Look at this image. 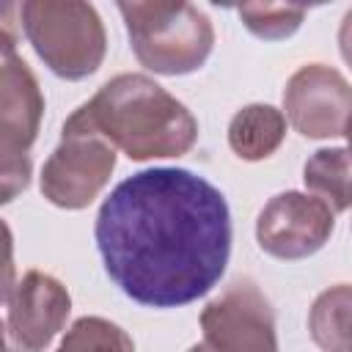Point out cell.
I'll return each mask as SVG.
<instances>
[{"instance_id": "16", "label": "cell", "mask_w": 352, "mask_h": 352, "mask_svg": "<svg viewBox=\"0 0 352 352\" xmlns=\"http://www.w3.org/2000/svg\"><path fill=\"white\" fill-rule=\"evenodd\" d=\"M338 50H341V58L352 66V8L344 14L341 28H338Z\"/></svg>"}, {"instance_id": "4", "label": "cell", "mask_w": 352, "mask_h": 352, "mask_svg": "<svg viewBox=\"0 0 352 352\" xmlns=\"http://www.w3.org/2000/svg\"><path fill=\"white\" fill-rule=\"evenodd\" d=\"M19 16L28 41L52 74L82 80L99 69L107 36L94 6L77 0H28L19 6Z\"/></svg>"}, {"instance_id": "9", "label": "cell", "mask_w": 352, "mask_h": 352, "mask_svg": "<svg viewBox=\"0 0 352 352\" xmlns=\"http://www.w3.org/2000/svg\"><path fill=\"white\" fill-rule=\"evenodd\" d=\"M283 110L289 124L305 138L344 135L352 116L349 82L324 63L297 69L283 88Z\"/></svg>"}, {"instance_id": "17", "label": "cell", "mask_w": 352, "mask_h": 352, "mask_svg": "<svg viewBox=\"0 0 352 352\" xmlns=\"http://www.w3.org/2000/svg\"><path fill=\"white\" fill-rule=\"evenodd\" d=\"M344 135H346V140H349V151H352V116H349V121H346V129H344Z\"/></svg>"}, {"instance_id": "15", "label": "cell", "mask_w": 352, "mask_h": 352, "mask_svg": "<svg viewBox=\"0 0 352 352\" xmlns=\"http://www.w3.org/2000/svg\"><path fill=\"white\" fill-rule=\"evenodd\" d=\"M239 19L245 22V28L267 41H278L292 36L300 22L305 19V8L302 6H239L236 8Z\"/></svg>"}, {"instance_id": "12", "label": "cell", "mask_w": 352, "mask_h": 352, "mask_svg": "<svg viewBox=\"0 0 352 352\" xmlns=\"http://www.w3.org/2000/svg\"><path fill=\"white\" fill-rule=\"evenodd\" d=\"M308 330L324 352H352V286L338 283L324 289L308 314Z\"/></svg>"}, {"instance_id": "7", "label": "cell", "mask_w": 352, "mask_h": 352, "mask_svg": "<svg viewBox=\"0 0 352 352\" xmlns=\"http://www.w3.org/2000/svg\"><path fill=\"white\" fill-rule=\"evenodd\" d=\"M333 228V209L322 198L289 190L264 204L256 220V239L264 253L283 261H297L322 250Z\"/></svg>"}, {"instance_id": "10", "label": "cell", "mask_w": 352, "mask_h": 352, "mask_svg": "<svg viewBox=\"0 0 352 352\" xmlns=\"http://www.w3.org/2000/svg\"><path fill=\"white\" fill-rule=\"evenodd\" d=\"M8 316L6 330L19 352H44L58 330L66 324L72 297L60 280L47 272L30 270L6 294Z\"/></svg>"}, {"instance_id": "6", "label": "cell", "mask_w": 352, "mask_h": 352, "mask_svg": "<svg viewBox=\"0 0 352 352\" xmlns=\"http://www.w3.org/2000/svg\"><path fill=\"white\" fill-rule=\"evenodd\" d=\"M201 330L190 352H278L272 305L250 278H236L201 311Z\"/></svg>"}, {"instance_id": "13", "label": "cell", "mask_w": 352, "mask_h": 352, "mask_svg": "<svg viewBox=\"0 0 352 352\" xmlns=\"http://www.w3.org/2000/svg\"><path fill=\"white\" fill-rule=\"evenodd\" d=\"M302 182L333 212L352 209V151L349 148L314 151L302 168Z\"/></svg>"}, {"instance_id": "2", "label": "cell", "mask_w": 352, "mask_h": 352, "mask_svg": "<svg viewBox=\"0 0 352 352\" xmlns=\"http://www.w3.org/2000/svg\"><path fill=\"white\" fill-rule=\"evenodd\" d=\"M63 135H96L143 162L187 154L198 138V121L146 74H118L66 118Z\"/></svg>"}, {"instance_id": "14", "label": "cell", "mask_w": 352, "mask_h": 352, "mask_svg": "<svg viewBox=\"0 0 352 352\" xmlns=\"http://www.w3.org/2000/svg\"><path fill=\"white\" fill-rule=\"evenodd\" d=\"M55 352H135V344L126 330H121L110 319L82 316L66 330Z\"/></svg>"}, {"instance_id": "5", "label": "cell", "mask_w": 352, "mask_h": 352, "mask_svg": "<svg viewBox=\"0 0 352 352\" xmlns=\"http://www.w3.org/2000/svg\"><path fill=\"white\" fill-rule=\"evenodd\" d=\"M44 96L28 63L14 52V41L3 33L0 66V160H3V201L8 204L30 182V146L38 135Z\"/></svg>"}, {"instance_id": "1", "label": "cell", "mask_w": 352, "mask_h": 352, "mask_svg": "<svg viewBox=\"0 0 352 352\" xmlns=\"http://www.w3.org/2000/svg\"><path fill=\"white\" fill-rule=\"evenodd\" d=\"M96 248L110 280L148 308L204 297L231 256L226 195L187 168H151L124 179L99 206Z\"/></svg>"}, {"instance_id": "11", "label": "cell", "mask_w": 352, "mask_h": 352, "mask_svg": "<svg viewBox=\"0 0 352 352\" xmlns=\"http://www.w3.org/2000/svg\"><path fill=\"white\" fill-rule=\"evenodd\" d=\"M286 138V116L272 104H248L234 113L228 124V146L239 160L256 162L283 143Z\"/></svg>"}, {"instance_id": "3", "label": "cell", "mask_w": 352, "mask_h": 352, "mask_svg": "<svg viewBox=\"0 0 352 352\" xmlns=\"http://www.w3.org/2000/svg\"><path fill=\"white\" fill-rule=\"evenodd\" d=\"M140 66L157 74H190L214 47L209 16L192 3H118Z\"/></svg>"}, {"instance_id": "8", "label": "cell", "mask_w": 352, "mask_h": 352, "mask_svg": "<svg viewBox=\"0 0 352 352\" xmlns=\"http://www.w3.org/2000/svg\"><path fill=\"white\" fill-rule=\"evenodd\" d=\"M116 148L96 135H60L41 168V192L60 209L88 206L110 182Z\"/></svg>"}]
</instances>
